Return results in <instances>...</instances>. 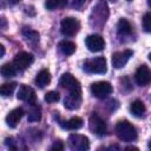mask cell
I'll list each match as a JSON object with an SVG mask.
<instances>
[{
	"instance_id": "cell-1",
	"label": "cell",
	"mask_w": 151,
	"mask_h": 151,
	"mask_svg": "<svg viewBox=\"0 0 151 151\" xmlns=\"http://www.w3.org/2000/svg\"><path fill=\"white\" fill-rule=\"evenodd\" d=\"M116 132L119 139H122L123 142H133L137 139V130L127 120L118 122L116 125Z\"/></svg>"
},
{
	"instance_id": "cell-2",
	"label": "cell",
	"mask_w": 151,
	"mask_h": 151,
	"mask_svg": "<svg viewBox=\"0 0 151 151\" xmlns=\"http://www.w3.org/2000/svg\"><path fill=\"white\" fill-rule=\"evenodd\" d=\"M84 70L87 73L104 74L107 71L106 59L104 57H97V58H93V59H88L84 63Z\"/></svg>"
},
{
	"instance_id": "cell-3",
	"label": "cell",
	"mask_w": 151,
	"mask_h": 151,
	"mask_svg": "<svg viewBox=\"0 0 151 151\" xmlns=\"http://www.w3.org/2000/svg\"><path fill=\"white\" fill-rule=\"evenodd\" d=\"M79 28H80V24H79L78 19H76L73 17H67V18H64L61 20L60 31L66 37H73V35H76L78 33Z\"/></svg>"
},
{
	"instance_id": "cell-4",
	"label": "cell",
	"mask_w": 151,
	"mask_h": 151,
	"mask_svg": "<svg viewBox=\"0 0 151 151\" xmlns=\"http://www.w3.org/2000/svg\"><path fill=\"white\" fill-rule=\"evenodd\" d=\"M90 90H91V93L96 98L104 99V98L109 97L112 93L113 87L109 81H96L91 85Z\"/></svg>"
},
{
	"instance_id": "cell-5",
	"label": "cell",
	"mask_w": 151,
	"mask_h": 151,
	"mask_svg": "<svg viewBox=\"0 0 151 151\" xmlns=\"http://www.w3.org/2000/svg\"><path fill=\"white\" fill-rule=\"evenodd\" d=\"M59 84L68 90L70 93H77V94H81V87H80V83L71 74V73H64L60 77Z\"/></svg>"
},
{
	"instance_id": "cell-6",
	"label": "cell",
	"mask_w": 151,
	"mask_h": 151,
	"mask_svg": "<svg viewBox=\"0 0 151 151\" xmlns=\"http://www.w3.org/2000/svg\"><path fill=\"white\" fill-rule=\"evenodd\" d=\"M33 60H34V57L31 53H28V52H20V53H18L14 57L13 65L15 66L17 70L24 71V70H26L27 67H29L32 65Z\"/></svg>"
},
{
	"instance_id": "cell-7",
	"label": "cell",
	"mask_w": 151,
	"mask_h": 151,
	"mask_svg": "<svg viewBox=\"0 0 151 151\" xmlns=\"http://www.w3.org/2000/svg\"><path fill=\"white\" fill-rule=\"evenodd\" d=\"M88 126L90 130L97 136H104L106 133V124L97 113L91 114L88 119Z\"/></svg>"
},
{
	"instance_id": "cell-8",
	"label": "cell",
	"mask_w": 151,
	"mask_h": 151,
	"mask_svg": "<svg viewBox=\"0 0 151 151\" xmlns=\"http://www.w3.org/2000/svg\"><path fill=\"white\" fill-rule=\"evenodd\" d=\"M68 142H70V145L73 149L79 150V151H85V150H87L90 147L88 138L86 136H84V134L72 133L68 137Z\"/></svg>"
},
{
	"instance_id": "cell-9",
	"label": "cell",
	"mask_w": 151,
	"mask_h": 151,
	"mask_svg": "<svg viewBox=\"0 0 151 151\" xmlns=\"http://www.w3.org/2000/svg\"><path fill=\"white\" fill-rule=\"evenodd\" d=\"M17 98L20 99V100H24V101L28 103L29 105H35L37 104V94H35V91L31 86H27V85H21L19 87Z\"/></svg>"
},
{
	"instance_id": "cell-10",
	"label": "cell",
	"mask_w": 151,
	"mask_h": 151,
	"mask_svg": "<svg viewBox=\"0 0 151 151\" xmlns=\"http://www.w3.org/2000/svg\"><path fill=\"white\" fill-rule=\"evenodd\" d=\"M86 47L91 52H100L105 47V41L104 38L99 34H91L85 39Z\"/></svg>"
},
{
	"instance_id": "cell-11",
	"label": "cell",
	"mask_w": 151,
	"mask_h": 151,
	"mask_svg": "<svg viewBox=\"0 0 151 151\" xmlns=\"http://www.w3.org/2000/svg\"><path fill=\"white\" fill-rule=\"evenodd\" d=\"M133 55L131 50H124L122 52H116L112 54V65L114 68H122L126 65L130 58Z\"/></svg>"
},
{
	"instance_id": "cell-12",
	"label": "cell",
	"mask_w": 151,
	"mask_h": 151,
	"mask_svg": "<svg viewBox=\"0 0 151 151\" xmlns=\"http://www.w3.org/2000/svg\"><path fill=\"white\" fill-rule=\"evenodd\" d=\"M150 78H151V76H150L149 67L146 65H144V64L140 65L137 68L136 73H134V80H136V83L139 86H145V85H147L150 83Z\"/></svg>"
},
{
	"instance_id": "cell-13",
	"label": "cell",
	"mask_w": 151,
	"mask_h": 151,
	"mask_svg": "<svg viewBox=\"0 0 151 151\" xmlns=\"http://www.w3.org/2000/svg\"><path fill=\"white\" fill-rule=\"evenodd\" d=\"M22 116H24V110L21 107H17L6 116V124L9 127H15L20 122V119L22 118Z\"/></svg>"
},
{
	"instance_id": "cell-14",
	"label": "cell",
	"mask_w": 151,
	"mask_h": 151,
	"mask_svg": "<svg viewBox=\"0 0 151 151\" xmlns=\"http://www.w3.org/2000/svg\"><path fill=\"white\" fill-rule=\"evenodd\" d=\"M81 104V94H77V93H68L65 97L64 100V105L66 109L68 110H77Z\"/></svg>"
},
{
	"instance_id": "cell-15",
	"label": "cell",
	"mask_w": 151,
	"mask_h": 151,
	"mask_svg": "<svg viewBox=\"0 0 151 151\" xmlns=\"http://www.w3.org/2000/svg\"><path fill=\"white\" fill-rule=\"evenodd\" d=\"M50 81H51V73H50V71L46 70V68L41 70V71L37 74V77H35V85L39 86L40 88H42V87H45L46 85H48Z\"/></svg>"
},
{
	"instance_id": "cell-16",
	"label": "cell",
	"mask_w": 151,
	"mask_h": 151,
	"mask_svg": "<svg viewBox=\"0 0 151 151\" xmlns=\"http://www.w3.org/2000/svg\"><path fill=\"white\" fill-rule=\"evenodd\" d=\"M130 110H131V113L134 116V117H143L145 114V111H146V107L144 105V103L139 99H136L134 101L131 103V106H130Z\"/></svg>"
},
{
	"instance_id": "cell-17",
	"label": "cell",
	"mask_w": 151,
	"mask_h": 151,
	"mask_svg": "<svg viewBox=\"0 0 151 151\" xmlns=\"http://www.w3.org/2000/svg\"><path fill=\"white\" fill-rule=\"evenodd\" d=\"M60 125L66 130L74 131V130H78L83 126V119L80 117H72L67 122H60Z\"/></svg>"
},
{
	"instance_id": "cell-18",
	"label": "cell",
	"mask_w": 151,
	"mask_h": 151,
	"mask_svg": "<svg viewBox=\"0 0 151 151\" xmlns=\"http://www.w3.org/2000/svg\"><path fill=\"white\" fill-rule=\"evenodd\" d=\"M76 48H77L76 44L70 40H61L59 42V50L65 55H72L76 52Z\"/></svg>"
},
{
	"instance_id": "cell-19",
	"label": "cell",
	"mask_w": 151,
	"mask_h": 151,
	"mask_svg": "<svg viewBox=\"0 0 151 151\" xmlns=\"http://www.w3.org/2000/svg\"><path fill=\"white\" fill-rule=\"evenodd\" d=\"M17 71L18 70L15 68V66L13 65V63H6V64H4L0 67V74L2 77H5V78H11V77L15 76Z\"/></svg>"
},
{
	"instance_id": "cell-20",
	"label": "cell",
	"mask_w": 151,
	"mask_h": 151,
	"mask_svg": "<svg viewBox=\"0 0 151 151\" xmlns=\"http://www.w3.org/2000/svg\"><path fill=\"white\" fill-rule=\"evenodd\" d=\"M117 28H118V33L119 35H129L132 31V26L131 24L126 20V19H120L118 21V25H117Z\"/></svg>"
},
{
	"instance_id": "cell-21",
	"label": "cell",
	"mask_w": 151,
	"mask_h": 151,
	"mask_svg": "<svg viewBox=\"0 0 151 151\" xmlns=\"http://www.w3.org/2000/svg\"><path fill=\"white\" fill-rule=\"evenodd\" d=\"M22 35H24L25 39H26L28 42H31V44H35V42L39 41V33H38L37 31H34V29L28 28V27H25V28L22 29Z\"/></svg>"
},
{
	"instance_id": "cell-22",
	"label": "cell",
	"mask_w": 151,
	"mask_h": 151,
	"mask_svg": "<svg viewBox=\"0 0 151 151\" xmlns=\"http://www.w3.org/2000/svg\"><path fill=\"white\" fill-rule=\"evenodd\" d=\"M17 87V83H5L0 85V96L2 97H11Z\"/></svg>"
},
{
	"instance_id": "cell-23",
	"label": "cell",
	"mask_w": 151,
	"mask_h": 151,
	"mask_svg": "<svg viewBox=\"0 0 151 151\" xmlns=\"http://www.w3.org/2000/svg\"><path fill=\"white\" fill-rule=\"evenodd\" d=\"M66 6V0H46L45 7L50 11L57 9V8H63Z\"/></svg>"
},
{
	"instance_id": "cell-24",
	"label": "cell",
	"mask_w": 151,
	"mask_h": 151,
	"mask_svg": "<svg viewBox=\"0 0 151 151\" xmlns=\"http://www.w3.org/2000/svg\"><path fill=\"white\" fill-rule=\"evenodd\" d=\"M33 109L29 111L28 113V117H27V120L28 122H38L41 119V112H40V107L37 106V105H32Z\"/></svg>"
},
{
	"instance_id": "cell-25",
	"label": "cell",
	"mask_w": 151,
	"mask_h": 151,
	"mask_svg": "<svg viewBox=\"0 0 151 151\" xmlns=\"http://www.w3.org/2000/svg\"><path fill=\"white\" fill-rule=\"evenodd\" d=\"M44 99L47 103H57L60 99V96H59V93L57 91H50V92H47L45 94V98Z\"/></svg>"
},
{
	"instance_id": "cell-26",
	"label": "cell",
	"mask_w": 151,
	"mask_h": 151,
	"mask_svg": "<svg viewBox=\"0 0 151 151\" xmlns=\"http://www.w3.org/2000/svg\"><path fill=\"white\" fill-rule=\"evenodd\" d=\"M143 27H144L145 32L151 31V14L149 12L145 13L144 17H143Z\"/></svg>"
},
{
	"instance_id": "cell-27",
	"label": "cell",
	"mask_w": 151,
	"mask_h": 151,
	"mask_svg": "<svg viewBox=\"0 0 151 151\" xmlns=\"http://www.w3.org/2000/svg\"><path fill=\"white\" fill-rule=\"evenodd\" d=\"M85 2H86V0H72V6L76 9H80Z\"/></svg>"
},
{
	"instance_id": "cell-28",
	"label": "cell",
	"mask_w": 151,
	"mask_h": 151,
	"mask_svg": "<svg viewBox=\"0 0 151 151\" xmlns=\"http://www.w3.org/2000/svg\"><path fill=\"white\" fill-rule=\"evenodd\" d=\"M64 149V145H63V143L61 142H55L54 144H53V146L51 147V150H57V151H59V150H63Z\"/></svg>"
},
{
	"instance_id": "cell-29",
	"label": "cell",
	"mask_w": 151,
	"mask_h": 151,
	"mask_svg": "<svg viewBox=\"0 0 151 151\" xmlns=\"http://www.w3.org/2000/svg\"><path fill=\"white\" fill-rule=\"evenodd\" d=\"M5 52H6V50H5V47L0 44V58H2L4 57V54H5Z\"/></svg>"
},
{
	"instance_id": "cell-30",
	"label": "cell",
	"mask_w": 151,
	"mask_h": 151,
	"mask_svg": "<svg viewBox=\"0 0 151 151\" xmlns=\"http://www.w3.org/2000/svg\"><path fill=\"white\" fill-rule=\"evenodd\" d=\"M125 150H137V151H138V147H134V146H127V147H125Z\"/></svg>"
},
{
	"instance_id": "cell-31",
	"label": "cell",
	"mask_w": 151,
	"mask_h": 151,
	"mask_svg": "<svg viewBox=\"0 0 151 151\" xmlns=\"http://www.w3.org/2000/svg\"><path fill=\"white\" fill-rule=\"evenodd\" d=\"M8 2H11V4H18V2H20V0H7Z\"/></svg>"
},
{
	"instance_id": "cell-32",
	"label": "cell",
	"mask_w": 151,
	"mask_h": 151,
	"mask_svg": "<svg viewBox=\"0 0 151 151\" xmlns=\"http://www.w3.org/2000/svg\"><path fill=\"white\" fill-rule=\"evenodd\" d=\"M0 25H1V19H0Z\"/></svg>"
},
{
	"instance_id": "cell-33",
	"label": "cell",
	"mask_w": 151,
	"mask_h": 151,
	"mask_svg": "<svg viewBox=\"0 0 151 151\" xmlns=\"http://www.w3.org/2000/svg\"><path fill=\"white\" fill-rule=\"evenodd\" d=\"M127 1H132V0H127Z\"/></svg>"
},
{
	"instance_id": "cell-34",
	"label": "cell",
	"mask_w": 151,
	"mask_h": 151,
	"mask_svg": "<svg viewBox=\"0 0 151 151\" xmlns=\"http://www.w3.org/2000/svg\"><path fill=\"white\" fill-rule=\"evenodd\" d=\"M112 1H114V0H112Z\"/></svg>"
},
{
	"instance_id": "cell-35",
	"label": "cell",
	"mask_w": 151,
	"mask_h": 151,
	"mask_svg": "<svg viewBox=\"0 0 151 151\" xmlns=\"http://www.w3.org/2000/svg\"><path fill=\"white\" fill-rule=\"evenodd\" d=\"M0 6H1V5H0Z\"/></svg>"
}]
</instances>
